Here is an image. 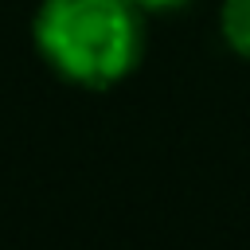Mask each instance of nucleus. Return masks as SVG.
Here are the masks:
<instances>
[{
	"label": "nucleus",
	"instance_id": "nucleus-1",
	"mask_svg": "<svg viewBox=\"0 0 250 250\" xmlns=\"http://www.w3.org/2000/svg\"><path fill=\"white\" fill-rule=\"evenodd\" d=\"M35 43L62 78L109 86L141 59V8L133 0H43Z\"/></svg>",
	"mask_w": 250,
	"mask_h": 250
},
{
	"label": "nucleus",
	"instance_id": "nucleus-2",
	"mask_svg": "<svg viewBox=\"0 0 250 250\" xmlns=\"http://www.w3.org/2000/svg\"><path fill=\"white\" fill-rule=\"evenodd\" d=\"M219 23H223V39L250 59V0H223Z\"/></svg>",
	"mask_w": 250,
	"mask_h": 250
},
{
	"label": "nucleus",
	"instance_id": "nucleus-3",
	"mask_svg": "<svg viewBox=\"0 0 250 250\" xmlns=\"http://www.w3.org/2000/svg\"><path fill=\"white\" fill-rule=\"evenodd\" d=\"M141 12H172V8H184L188 0H133Z\"/></svg>",
	"mask_w": 250,
	"mask_h": 250
}]
</instances>
